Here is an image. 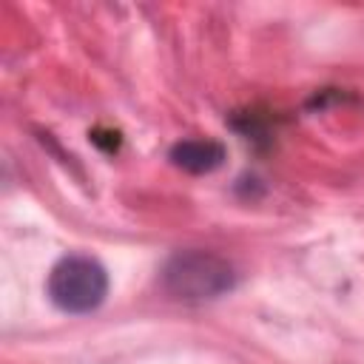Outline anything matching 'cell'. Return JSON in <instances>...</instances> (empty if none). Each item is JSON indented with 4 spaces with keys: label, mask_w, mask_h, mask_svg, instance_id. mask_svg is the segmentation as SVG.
I'll return each mask as SVG.
<instances>
[{
    "label": "cell",
    "mask_w": 364,
    "mask_h": 364,
    "mask_svg": "<svg viewBox=\"0 0 364 364\" xmlns=\"http://www.w3.org/2000/svg\"><path fill=\"white\" fill-rule=\"evenodd\" d=\"M236 270L210 250H179L162 267V287L182 301H210L233 290Z\"/></svg>",
    "instance_id": "6da1fadb"
},
{
    "label": "cell",
    "mask_w": 364,
    "mask_h": 364,
    "mask_svg": "<svg viewBox=\"0 0 364 364\" xmlns=\"http://www.w3.org/2000/svg\"><path fill=\"white\" fill-rule=\"evenodd\" d=\"M48 299L63 313H91L97 310L108 296V273L105 267L85 253H68L63 256L51 273H48Z\"/></svg>",
    "instance_id": "7a4b0ae2"
},
{
    "label": "cell",
    "mask_w": 364,
    "mask_h": 364,
    "mask_svg": "<svg viewBox=\"0 0 364 364\" xmlns=\"http://www.w3.org/2000/svg\"><path fill=\"white\" fill-rule=\"evenodd\" d=\"M228 151L216 139H182L171 148V162L188 173H210L225 162Z\"/></svg>",
    "instance_id": "3957f363"
}]
</instances>
